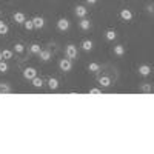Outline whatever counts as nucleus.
I'll return each mask as SVG.
<instances>
[{"mask_svg":"<svg viewBox=\"0 0 154 154\" xmlns=\"http://www.w3.org/2000/svg\"><path fill=\"white\" fill-rule=\"evenodd\" d=\"M59 68L62 69V71H65V72H69L71 69H72V63H71V59H62L60 62H59Z\"/></svg>","mask_w":154,"mask_h":154,"instance_id":"1","label":"nucleus"},{"mask_svg":"<svg viewBox=\"0 0 154 154\" xmlns=\"http://www.w3.org/2000/svg\"><path fill=\"white\" fill-rule=\"evenodd\" d=\"M35 75H37V69L32 68V66H28V68L23 69V77H25L26 80H32Z\"/></svg>","mask_w":154,"mask_h":154,"instance_id":"2","label":"nucleus"},{"mask_svg":"<svg viewBox=\"0 0 154 154\" xmlns=\"http://www.w3.org/2000/svg\"><path fill=\"white\" fill-rule=\"evenodd\" d=\"M65 54H66V57L68 59H77V46H74V45H68L66 46V49H65Z\"/></svg>","mask_w":154,"mask_h":154,"instance_id":"3","label":"nucleus"},{"mask_svg":"<svg viewBox=\"0 0 154 154\" xmlns=\"http://www.w3.org/2000/svg\"><path fill=\"white\" fill-rule=\"evenodd\" d=\"M69 28V20L68 19H59L57 20V29L59 31H66Z\"/></svg>","mask_w":154,"mask_h":154,"instance_id":"4","label":"nucleus"},{"mask_svg":"<svg viewBox=\"0 0 154 154\" xmlns=\"http://www.w3.org/2000/svg\"><path fill=\"white\" fill-rule=\"evenodd\" d=\"M86 14H88V9H86L83 5H77V6H75V16H77V17L83 19V17H86Z\"/></svg>","mask_w":154,"mask_h":154,"instance_id":"5","label":"nucleus"},{"mask_svg":"<svg viewBox=\"0 0 154 154\" xmlns=\"http://www.w3.org/2000/svg\"><path fill=\"white\" fill-rule=\"evenodd\" d=\"M38 57H40L42 62H48V60H51L53 54H51V51H49V49H42L40 53H38Z\"/></svg>","mask_w":154,"mask_h":154,"instance_id":"6","label":"nucleus"},{"mask_svg":"<svg viewBox=\"0 0 154 154\" xmlns=\"http://www.w3.org/2000/svg\"><path fill=\"white\" fill-rule=\"evenodd\" d=\"M32 23H34V28L40 29V28H43V26H45V19H43V17H40V16H35V17L32 19Z\"/></svg>","mask_w":154,"mask_h":154,"instance_id":"7","label":"nucleus"},{"mask_svg":"<svg viewBox=\"0 0 154 154\" xmlns=\"http://www.w3.org/2000/svg\"><path fill=\"white\" fill-rule=\"evenodd\" d=\"M137 71H139V74L142 75V77H146V75L151 74V66L149 65H140Z\"/></svg>","mask_w":154,"mask_h":154,"instance_id":"8","label":"nucleus"},{"mask_svg":"<svg viewBox=\"0 0 154 154\" xmlns=\"http://www.w3.org/2000/svg\"><path fill=\"white\" fill-rule=\"evenodd\" d=\"M120 17L125 20V22H130V20H133V12H131V9H122L120 11Z\"/></svg>","mask_w":154,"mask_h":154,"instance_id":"9","label":"nucleus"},{"mask_svg":"<svg viewBox=\"0 0 154 154\" xmlns=\"http://www.w3.org/2000/svg\"><path fill=\"white\" fill-rule=\"evenodd\" d=\"M79 26H80V29H83V31H88L89 28H91V22H89L88 19H82L80 22H79Z\"/></svg>","mask_w":154,"mask_h":154,"instance_id":"10","label":"nucleus"},{"mask_svg":"<svg viewBox=\"0 0 154 154\" xmlns=\"http://www.w3.org/2000/svg\"><path fill=\"white\" fill-rule=\"evenodd\" d=\"M99 83L102 85V86H109L111 85V79H109V77L108 75H102V77H99Z\"/></svg>","mask_w":154,"mask_h":154,"instance_id":"11","label":"nucleus"},{"mask_svg":"<svg viewBox=\"0 0 154 154\" xmlns=\"http://www.w3.org/2000/svg\"><path fill=\"white\" fill-rule=\"evenodd\" d=\"M116 37H117V32H116L114 29H108L105 32V38H106V40H109V42H112Z\"/></svg>","mask_w":154,"mask_h":154,"instance_id":"12","label":"nucleus"},{"mask_svg":"<svg viewBox=\"0 0 154 154\" xmlns=\"http://www.w3.org/2000/svg\"><path fill=\"white\" fill-rule=\"evenodd\" d=\"M93 46H94V43H93L91 40H88V38L82 42V49H83V51H91Z\"/></svg>","mask_w":154,"mask_h":154,"instance_id":"13","label":"nucleus"},{"mask_svg":"<svg viewBox=\"0 0 154 154\" xmlns=\"http://www.w3.org/2000/svg\"><path fill=\"white\" fill-rule=\"evenodd\" d=\"M14 20H16V23H25L26 17H25L23 12H16V14H14Z\"/></svg>","mask_w":154,"mask_h":154,"instance_id":"14","label":"nucleus"},{"mask_svg":"<svg viewBox=\"0 0 154 154\" xmlns=\"http://www.w3.org/2000/svg\"><path fill=\"white\" fill-rule=\"evenodd\" d=\"M88 71H91V72H99L100 71V65L99 63H96V62H91L88 65Z\"/></svg>","mask_w":154,"mask_h":154,"instance_id":"15","label":"nucleus"},{"mask_svg":"<svg viewBox=\"0 0 154 154\" xmlns=\"http://www.w3.org/2000/svg\"><path fill=\"white\" fill-rule=\"evenodd\" d=\"M114 54L116 56H123L125 54V46L123 45H116L114 46Z\"/></svg>","mask_w":154,"mask_h":154,"instance_id":"16","label":"nucleus"},{"mask_svg":"<svg viewBox=\"0 0 154 154\" xmlns=\"http://www.w3.org/2000/svg\"><path fill=\"white\" fill-rule=\"evenodd\" d=\"M48 85H49L51 89H57V88H59V80L54 79V77H51V79L48 80Z\"/></svg>","mask_w":154,"mask_h":154,"instance_id":"17","label":"nucleus"},{"mask_svg":"<svg viewBox=\"0 0 154 154\" xmlns=\"http://www.w3.org/2000/svg\"><path fill=\"white\" fill-rule=\"evenodd\" d=\"M31 82H32V85H34L35 88H42V85H43V80H42V77H37V75L34 77V79H32Z\"/></svg>","mask_w":154,"mask_h":154,"instance_id":"18","label":"nucleus"},{"mask_svg":"<svg viewBox=\"0 0 154 154\" xmlns=\"http://www.w3.org/2000/svg\"><path fill=\"white\" fill-rule=\"evenodd\" d=\"M29 51H31L32 54H38V53L42 51V48H40V45H38V43H32V45L29 46Z\"/></svg>","mask_w":154,"mask_h":154,"instance_id":"19","label":"nucleus"},{"mask_svg":"<svg viewBox=\"0 0 154 154\" xmlns=\"http://www.w3.org/2000/svg\"><path fill=\"white\" fill-rule=\"evenodd\" d=\"M0 91L3 94H8V93H11V86L8 83H0Z\"/></svg>","mask_w":154,"mask_h":154,"instance_id":"20","label":"nucleus"},{"mask_svg":"<svg viewBox=\"0 0 154 154\" xmlns=\"http://www.w3.org/2000/svg\"><path fill=\"white\" fill-rule=\"evenodd\" d=\"M140 89H142L143 93H151L152 89H154V86H152L151 83H143V85H142V88H140Z\"/></svg>","mask_w":154,"mask_h":154,"instance_id":"21","label":"nucleus"},{"mask_svg":"<svg viewBox=\"0 0 154 154\" xmlns=\"http://www.w3.org/2000/svg\"><path fill=\"white\" fill-rule=\"evenodd\" d=\"M0 72H8V63L5 60H0Z\"/></svg>","mask_w":154,"mask_h":154,"instance_id":"22","label":"nucleus"},{"mask_svg":"<svg viewBox=\"0 0 154 154\" xmlns=\"http://www.w3.org/2000/svg\"><path fill=\"white\" fill-rule=\"evenodd\" d=\"M0 34H2V35L8 34V26L5 25V22H2V20H0Z\"/></svg>","mask_w":154,"mask_h":154,"instance_id":"23","label":"nucleus"},{"mask_svg":"<svg viewBox=\"0 0 154 154\" xmlns=\"http://www.w3.org/2000/svg\"><path fill=\"white\" fill-rule=\"evenodd\" d=\"M2 54H3V60H8V59L12 57V51H11V49H3Z\"/></svg>","mask_w":154,"mask_h":154,"instance_id":"24","label":"nucleus"},{"mask_svg":"<svg viewBox=\"0 0 154 154\" xmlns=\"http://www.w3.org/2000/svg\"><path fill=\"white\" fill-rule=\"evenodd\" d=\"M25 28H26V31H31V29H34V23H32V19L31 20H25Z\"/></svg>","mask_w":154,"mask_h":154,"instance_id":"25","label":"nucleus"},{"mask_svg":"<svg viewBox=\"0 0 154 154\" xmlns=\"http://www.w3.org/2000/svg\"><path fill=\"white\" fill-rule=\"evenodd\" d=\"M14 51H16V53H19V54H22L23 51H25V46L22 43H16L14 45Z\"/></svg>","mask_w":154,"mask_h":154,"instance_id":"26","label":"nucleus"},{"mask_svg":"<svg viewBox=\"0 0 154 154\" xmlns=\"http://www.w3.org/2000/svg\"><path fill=\"white\" fill-rule=\"evenodd\" d=\"M102 91L100 89H97V88H93V89H89V94H100Z\"/></svg>","mask_w":154,"mask_h":154,"instance_id":"27","label":"nucleus"},{"mask_svg":"<svg viewBox=\"0 0 154 154\" xmlns=\"http://www.w3.org/2000/svg\"><path fill=\"white\" fill-rule=\"evenodd\" d=\"M86 3H89V5H94V3H97V0H86Z\"/></svg>","mask_w":154,"mask_h":154,"instance_id":"28","label":"nucleus"},{"mask_svg":"<svg viewBox=\"0 0 154 154\" xmlns=\"http://www.w3.org/2000/svg\"><path fill=\"white\" fill-rule=\"evenodd\" d=\"M0 60H3V54H2V51H0Z\"/></svg>","mask_w":154,"mask_h":154,"instance_id":"29","label":"nucleus"},{"mask_svg":"<svg viewBox=\"0 0 154 154\" xmlns=\"http://www.w3.org/2000/svg\"><path fill=\"white\" fill-rule=\"evenodd\" d=\"M0 14H2V11H0Z\"/></svg>","mask_w":154,"mask_h":154,"instance_id":"30","label":"nucleus"},{"mask_svg":"<svg viewBox=\"0 0 154 154\" xmlns=\"http://www.w3.org/2000/svg\"><path fill=\"white\" fill-rule=\"evenodd\" d=\"M0 93H2V91H0Z\"/></svg>","mask_w":154,"mask_h":154,"instance_id":"31","label":"nucleus"}]
</instances>
